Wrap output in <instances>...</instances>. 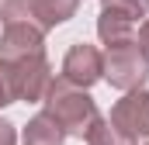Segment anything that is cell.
Here are the masks:
<instances>
[{
    "instance_id": "obj_6",
    "label": "cell",
    "mask_w": 149,
    "mask_h": 145,
    "mask_svg": "<svg viewBox=\"0 0 149 145\" xmlns=\"http://www.w3.org/2000/svg\"><path fill=\"white\" fill-rule=\"evenodd\" d=\"M0 62H14L21 55L31 52H45V31L38 28L35 21H0Z\"/></svg>"
},
{
    "instance_id": "obj_4",
    "label": "cell",
    "mask_w": 149,
    "mask_h": 145,
    "mask_svg": "<svg viewBox=\"0 0 149 145\" xmlns=\"http://www.w3.org/2000/svg\"><path fill=\"white\" fill-rule=\"evenodd\" d=\"M108 121L118 124V128H121L125 135H132V138H149V90L146 86L125 90V97L111 104Z\"/></svg>"
},
{
    "instance_id": "obj_8",
    "label": "cell",
    "mask_w": 149,
    "mask_h": 145,
    "mask_svg": "<svg viewBox=\"0 0 149 145\" xmlns=\"http://www.w3.org/2000/svg\"><path fill=\"white\" fill-rule=\"evenodd\" d=\"M28 7H31V14H35L38 24H42L45 31H52L56 24L70 21V17L76 14L80 0H28Z\"/></svg>"
},
{
    "instance_id": "obj_10",
    "label": "cell",
    "mask_w": 149,
    "mask_h": 145,
    "mask_svg": "<svg viewBox=\"0 0 149 145\" xmlns=\"http://www.w3.org/2000/svg\"><path fill=\"white\" fill-rule=\"evenodd\" d=\"M87 145H139V138L125 135L118 124H111L108 117H97L94 128L87 131Z\"/></svg>"
},
{
    "instance_id": "obj_2",
    "label": "cell",
    "mask_w": 149,
    "mask_h": 145,
    "mask_svg": "<svg viewBox=\"0 0 149 145\" xmlns=\"http://www.w3.org/2000/svg\"><path fill=\"white\" fill-rule=\"evenodd\" d=\"M104 79L114 90H121V93L146 86L149 55H146V48L135 41V35L121 38V41H108V48H104Z\"/></svg>"
},
{
    "instance_id": "obj_13",
    "label": "cell",
    "mask_w": 149,
    "mask_h": 145,
    "mask_svg": "<svg viewBox=\"0 0 149 145\" xmlns=\"http://www.w3.org/2000/svg\"><path fill=\"white\" fill-rule=\"evenodd\" d=\"M0 145H17V128L7 117H0Z\"/></svg>"
},
{
    "instance_id": "obj_5",
    "label": "cell",
    "mask_w": 149,
    "mask_h": 145,
    "mask_svg": "<svg viewBox=\"0 0 149 145\" xmlns=\"http://www.w3.org/2000/svg\"><path fill=\"white\" fill-rule=\"evenodd\" d=\"M59 76H66L70 83L90 90L97 79H104V52L97 45H87V41L70 45V52L63 55V72Z\"/></svg>"
},
{
    "instance_id": "obj_3",
    "label": "cell",
    "mask_w": 149,
    "mask_h": 145,
    "mask_svg": "<svg viewBox=\"0 0 149 145\" xmlns=\"http://www.w3.org/2000/svg\"><path fill=\"white\" fill-rule=\"evenodd\" d=\"M7 79H10V90H14V100H24V104H42L49 83H52V66H49V55L45 52H31V55H21L14 62H0Z\"/></svg>"
},
{
    "instance_id": "obj_15",
    "label": "cell",
    "mask_w": 149,
    "mask_h": 145,
    "mask_svg": "<svg viewBox=\"0 0 149 145\" xmlns=\"http://www.w3.org/2000/svg\"><path fill=\"white\" fill-rule=\"evenodd\" d=\"M146 145H149V142H146Z\"/></svg>"
},
{
    "instance_id": "obj_1",
    "label": "cell",
    "mask_w": 149,
    "mask_h": 145,
    "mask_svg": "<svg viewBox=\"0 0 149 145\" xmlns=\"http://www.w3.org/2000/svg\"><path fill=\"white\" fill-rule=\"evenodd\" d=\"M42 110L52 114V117L63 124V131L73 135V138H87V131H90L94 121L101 117L97 100H94L83 86L70 83L66 76H52V83H49V90H45V97H42Z\"/></svg>"
},
{
    "instance_id": "obj_12",
    "label": "cell",
    "mask_w": 149,
    "mask_h": 145,
    "mask_svg": "<svg viewBox=\"0 0 149 145\" xmlns=\"http://www.w3.org/2000/svg\"><path fill=\"white\" fill-rule=\"evenodd\" d=\"M7 104H17V100H14V90H10L7 72H3V66H0V110L7 107Z\"/></svg>"
},
{
    "instance_id": "obj_9",
    "label": "cell",
    "mask_w": 149,
    "mask_h": 145,
    "mask_svg": "<svg viewBox=\"0 0 149 145\" xmlns=\"http://www.w3.org/2000/svg\"><path fill=\"white\" fill-rule=\"evenodd\" d=\"M135 35V21L118 14V10H108L101 7V17H97V38L108 45V41H121V38H132Z\"/></svg>"
},
{
    "instance_id": "obj_14",
    "label": "cell",
    "mask_w": 149,
    "mask_h": 145,
    "mask_svg": "<svg viewBox=\"0 0 149 145\" xmlns=\"http://www.w3.org/2000/svg\"><path fill=\"white\" fill-rule=\"evenodd\" d=\"M135 41L146 48V55H149V17H142L139 21V31H135Z\"/></svg>"
},
{
    "instance_id": "obj_11",
    "label": "cell",
    "mask_w": 149,
    "mask_h": 145,
    "mask_svg": "<svg viewBox=\"0 0 149 145\" xmlns=\"http://www.w3.org/2000/svg\"><path fill=\"white\" fill-rule=\"evenodd\" d=\"M101 7H108V10H118V14L132 17L135 24L149 14V0H101Z\"/></svg>"
},
{
    "instance_id": "obj_7",
    "label": "cell",
    "mask_w": 149,
    "mask_h": 145,
    "mask_svg": "<svg viewBox=\"0 0 149 145\" xmlns=\"http://www.w3.org/2000/svg\"><path fill=\"white\" fill-rule=\"evenodd\" d=\"M66 138L70 135L63 131V124L45 110H38L21 131V145H66Z\"/></svg>"
}]
</instances>
